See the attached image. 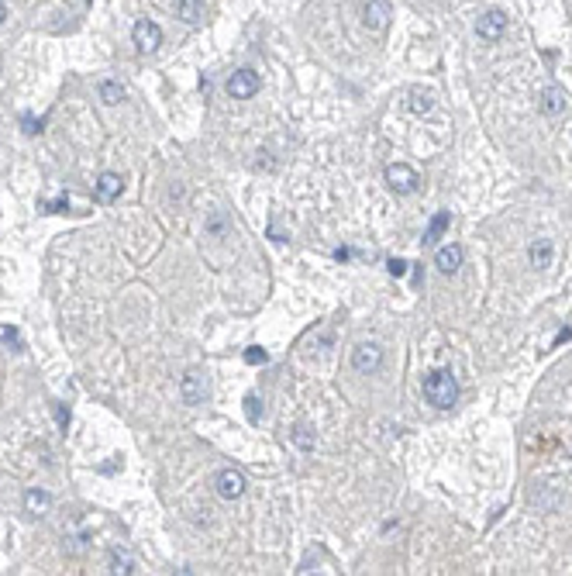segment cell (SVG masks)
Here are the masks:
<instances>
[{"instance_id":"29","label":"cell","mask_w":572,"mask_h":576,"mask_svg":"<svg viewBox=\"0 0 572 576\" xmlns=\"http://www.w3.org/2000/svg\"><path fill=\"white\" fill-rule=\"evenodd\" d=\"M7 18V7H4V0H0V21Z\"/></svg>"},{"instance_id":"13","label":"cell","mask_w":572,"mask_h":576,"mask_svg":"<svg viewBox=\"0 0 572 576\" xmlns=\"http://www.w3.org/2000/svg\"><path fill=\"white\" fill-rule=\"evenodd\" d=\"M49 504H52V497L45 494L41 487H31V490L24 494V511H28V515H35V517L45 515V511H49Z\"/></svg>"},{"instance_id":"12","label":"cell","mask_w":572,"mask_h":576,"mask_svg":"<svg viewBox=\"0 0 572 576\" xmlns=\"http://www.w3.org/2000/svg\"><path fill=\"white\" fill-rule=\"evenodd\" d=\"M566 104H569V100H566V90H562V86H548V90L541 94V111H545V114H562Z\"/></svg>"},{"instance_id":"17","label":"cell","mask_w":572,"mask_h":576,"mask_svg":"<svg viewBox=\"0 0 572 576\" xmlns=\"http://www.w3.org/2000/svg\"><path fill=\"white\" fill-rule=\"evenodd\" d=\"M528 256H531V266H534V269H545V266L552 262V242H548V239H538V242L531 245V252H528Z\"/></svg>"},{"instance_id":"3","label":"cell","mask_w":572,"mask_h":576,"mask_svg":"<svg viewBox=\"0 0 572 576\" xmlns=\"http://www.w3.org/2000/svg\"><path fill=\"white\" fill-rule=\"evenodd\" d=\"M386 183H390L393 194L407 197V194H414L417 190L421 177H417V169H411L407 162H393V166H386Z\"/></svg>"},{"instance_id":"22","label":"cell","mask_w":572,"mask_h":576,"mask_svg":"<svg viewBox=\"0 0 572 576\" xmlns=\"http://www.w3.org/2000/svg\"><path fill=\"white\" fill-rule=\"evenodd\" d=\"M266 359H269V356H266L262 349H245V362H252V366H262Z\"/></svg>"},{"instance_id":"2","label":"cell","mask_w":572,"mask_h":576,"mask_svg":"<svg viewBox=\"0 0 572 576\" xmlns=\"http://www.w3.org/2000/svg\"><path fill=\"white\" fill-rule=\"evenodd\" d=\"M352 366H356V373H362V377L379 373V369H383V345H376V342L356 345V349H352Z\"/></svg>"},{"instance_id":"5","label":"cell","mask_w":572,"mask_h":576,"mask_svg":"<svg viewBox=\"0 0 572 576\" xmlns=\"http://www.w3.org/2000/svg\"><path fill=\"white\" fill-rule=\"evenodd\" d=\"M390 18H393L390 0H369L366 11H362V24H366L369 31H386V28H390Z\"/></svg>"},{"instance_id":"18","label":"cell","mask_w":572,"mask_h":576,"mask_svg":"<svg viewBox=\"0 0 572 576\" xmlns=\"http://www.w3.org/2000/svg\"><path fill=\"white\" fill-rule=\"evenodd\" d=\"M448 221H452L448 218V211H438V214L431 218V224H428V232H424V245H434V242L441 239V235H445V228H448Z\"/></svg>"},{"instance_id":"20","label":"cell","mask_w":572,"mask_h":576,"mask_svg":"<svg viewBox=\"0 0 572 576\" xmlns=\"http://www.w3.org/2000/svg\"><path fill=\"white\" fill-rule=\"evenodd\" d=\"M431 107H434L431 90H414V94H411V111H414V114H431Z\"/></svg>"},{"instance_id":"14","label":"cell","mask_w":572,"mask_h":576,"mask_svg":"<svg viewBox=\"0 0 572 576\" xmlns=\"http://www.w3.org/2000/svg\"><path fill=\"white\" fill-rule=\"evenodd\" d=\"M176 18L186 24H200L204 21V0H176Z\"/></svg>"},{"instance_id":"4","label":"cell","mask_w":572,"mask_h":576,"mask_svg":"<svg viewBox=\"0 0 572 576\" xmlns=\"http://www.w3.org/2000/svg\"><path fill=\"white\" fill-rule=\"evenodd\" d=\"M228 94L235 100H249L259 94V73L256 69H238L228 76Z\"/></svg>"},{"instance_id":"9","label":"cell","mask_w":572,"mask_h":576,"mask_svg":"<svg viewBox=\"0 0 572 576\" xmlns=\"http://www.w3.org/2000/svg\"><path fill=\"white\" fill-rule=\"evenodd\" d=\"M204 394H207V383H204V373L200 369H190L186 377L179 379V397H183V404H200Z\"/></svg>"},{"instance_id":"23","label":"cell","mask_w":572,"mask_h":576,"mask_svg":"<svg viewBox=\"0 0 572 576\" xmlns=\"http://www.w3.org/2000/svg\"><path fill=\"white\" fill-rule=\"evenodd\" d=\"M386 269H390V277H407V262L403 259H390Z\"/></svg>"},{"instance_id":"15","label":"cell","mask_w":572,"mask_h":576,"mask_svg":"<svg viewBox=\"0 0 572 576\" xmlns=\"http://www.w3.org/2000/svg\"><path fill=\"white\" fill-rule=\"evenodd\" d=\"M290 438H293V445L300 449V452H314L317 435H314V428H311V424H296L293 432H290Z\"/></svg>"},{"instance_id":"28","label":"cell","mask_w":572,"mask_h":576,"mask_svg":"<svg viewBox=\"0 0 572 576\" xmlns=\"http://www.w3.org/2000/svg\"><path fill=\"white\" fill-rule=\"evenodd\" d=\"M56 417H59V424H66V421H69V411H62V407H56Z\"/></svg>"},{"instance_id":"21","label":"cell","mask_w":572,"mask_h":576,"mask_svg":"<svg viewBox=\"0 0 572 576\" xmlns=\"http://www.w3.org/2000/svg\"><path fill=\"white\" fill-rule=\"evenodd\" d=\"M245 414H249V421H259V417H262V404H259V397H245Z\"/></svg>"},{"instance_id":"11","label":"cell","mask_w":572,"mask_h":576,"mask_svg":"<svg viewBox=\"0 0 572 576\" xmlns=\"http://www.w3.org/2000/svg\"><path fill=\"white\" fill-rule=\"evenodd\" d=\"M121 190H124V179H121L118 173H100V179H97V200H100V204L118 200Z\"/></svg>"},{"instance_id":"10","label":"cell","mask_w":572,"mask_h":576,"mask_svg":"<svg viewBox=\"0 0 572 576\" xmlns=\"http://www.w3.org/2000/svg\"><path fill=\"white\" fill-rule=\"evenodd\" d=\"M462 259H466V252H462V245H441L438 252H434V266L445 273V277H452V273H458L462 269Z\"/></svg>"},{"instance_id":"25","label":"cell","mask_w":572,"mask_h":576,"mask_svg":"<svg viewBox=\"0 0 572 576\" xmlns=\"http://www.w3.org/2000/svg\"><path fill=\"white\" fill-rule=\"evenodd\" d=\"M49 211H52V214H62V211H69V197L52 200V204H49Z\"/></svg>"},{"instance_id":"1","label":"cell","mask_w":572,"mask_h":576,"mask_svg":"<svg viewBox=\"0 0 572 576\" xmlns=\"http://www.w3.org/2000/svg\"><path fill=\"white\" fill-rule=\"evenodd\" d=\"M424 397H428L431 407L448 411L455 400H458V383H455V377L448 369H431V373L424 377Z\"/></svg>"},{"instance_id":"26","label":"cell","mask_w":572,"mask_h":576,"mask_svg":"<svg viewBox=\"0 0 572 576\" xmlns=\"http://www.w3.org/2000/svg\"><path fill=\"white\" fill-rule=\"evenodd\" d=\"M0 335H4V342H11V345H18V349H21V338H18V332H14V328H4Z\"/></svg>"},{"instance_id":"24","label":"cell","mask_w":572,"mask_h":576,"mask_svg":"<svg viewBox=\"0 0 572 576\" xmlns=\"http://www.w3.org/2000/svg\"><path fill=\"white\" fill-rule=\"evenodd\" d=\"M21 124H24V135H39V131H41V121L28 118V114H24V118H21Z\"/></svg>"},{"instance_id":"19","label":"cell","mask_w":572,"mask_h":576,"mask_svg":"<svg viewBox=\"0 0 572 576\" xmlns=\"http://www.w3.org/2000/svg\"><path fill=\"white\" fill-rule=\"evenodd\" d=\"M97 94H100V100H104V104H111V107H114V104H121V100H124V86H121L118 80H100Z\"/></svg>"},{"instance_id":"8","label":"cell","mask_w":572,"mask_h":576,"mask_svg":"<svg viewBox=\"0 0 572 576\" xmlns=\"http://www.w3.org/2000/svg\"><path fill=\"white\" fill-rule=\"evenodd\" d=\"M503 31H507V14L503 11H486L483 18L476 21V35L486 41H500Z\"/></svg>"},{"instance_id":"16","label":"cell","mask_w":572,"mask_h":576,"mask_svg":"<svg viewBox=\"0 0 572 576\" xmlns=\"http://www.w3.org/2000/svg\"><path fill=\"white\" fill-rule=\"evenodd\" d=\"M111 573L114 576L135 573V556H131L128 549H114V556H111Z\"/></svg>"},{"instance_id":"27","label":"cell","mask_w":572,"mask_h":576,"mask_svg":"<svg viewBox=\"0 0 572 576\" xmlns=\"http://www.w3.org/2000/svg\"><path fill=\"white\" fill-rule=\"evenodd\" d=\"M262 159H256V169H273V159H269V152H259Z\"/></svg>"},{"instance_id":"7","label":"cell","mask_w":572,"mask_h":576,"mask_svg":"<svg viewBox=\"0 0 572 576\" xmlns=\"http://www.w3.org/2000/svg\"><path fill=\"white\" fill-rule=\"evenodd\" d=\"M131 39H135V49L139 52H156L159 45H162V28H159L156 21L141 18L135 24V31H131Z\"/></svg>"},{"instance_id":"6","label":"cell","mask_w":572,"mask_h":576,"mask_svg":"<svg viewBox=\"0 0 572 576\" xmlns=\"http://www.w3.org/2000/svg\"><path fill=\"white\" fill-rule=\"evenodd\" d=\"M214 490H217L221 500H238V497L245 494V477H241L238 470L228 466V470H221V473L214 477Z\"/></svg>"}]
</instances>
